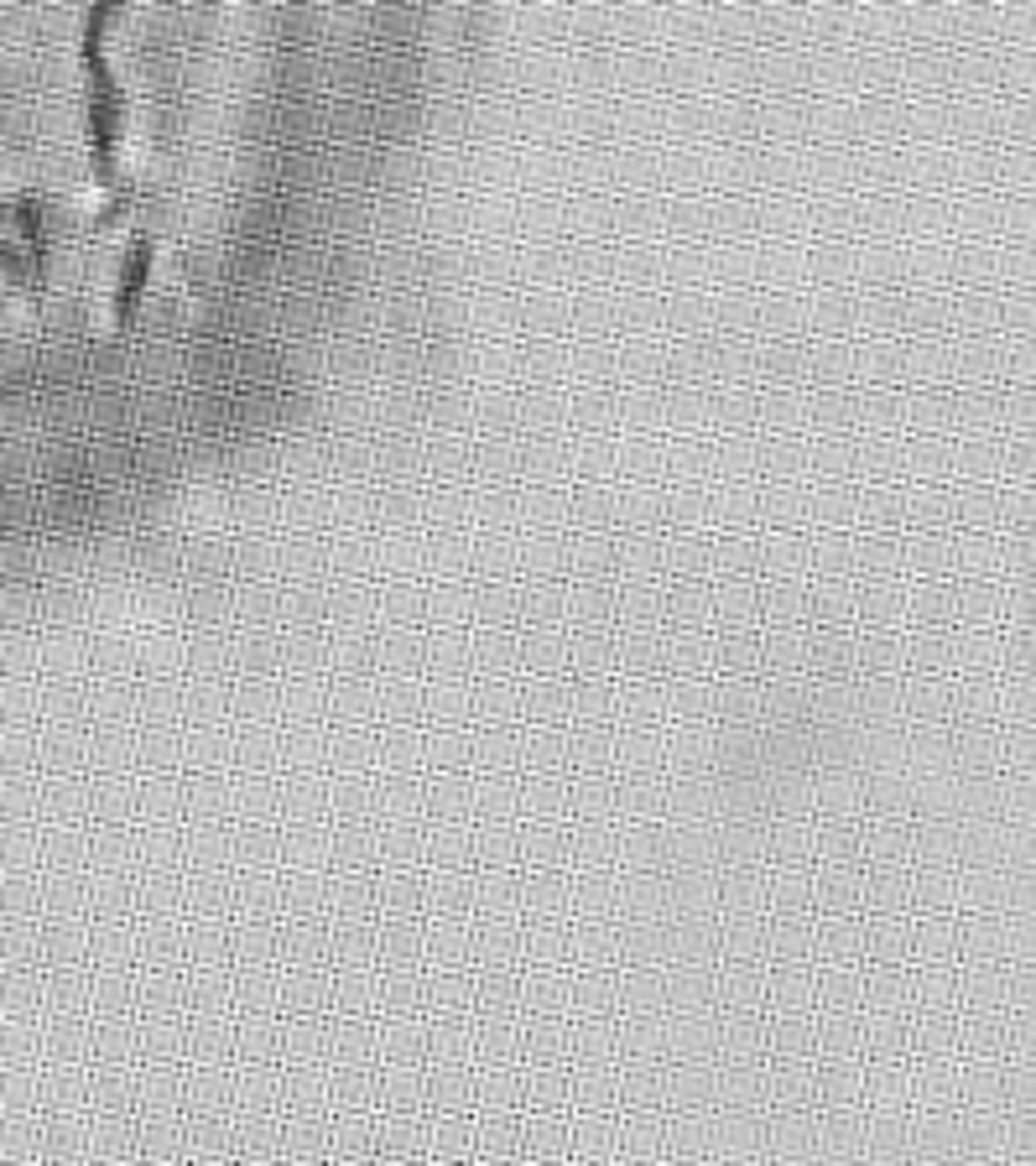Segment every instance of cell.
<instances>
[{
  "instance_id": "obj_1",
  "label": "cell",
  "mask_w": 1036,
  "mask_h": 1166,
  "mask_svg": "<svg viewBox=\"0 0 1036 1166\" xmlns=\"http://www.w3.org/2000/svg\"><path fill=\"white\" fill-rule=\"evenodd\" d=\"M141 276H146V246H136V255H131V276H120V302H115V313H120V318H131L136 292H141Z\"/></svg>"
}]
</instances>
